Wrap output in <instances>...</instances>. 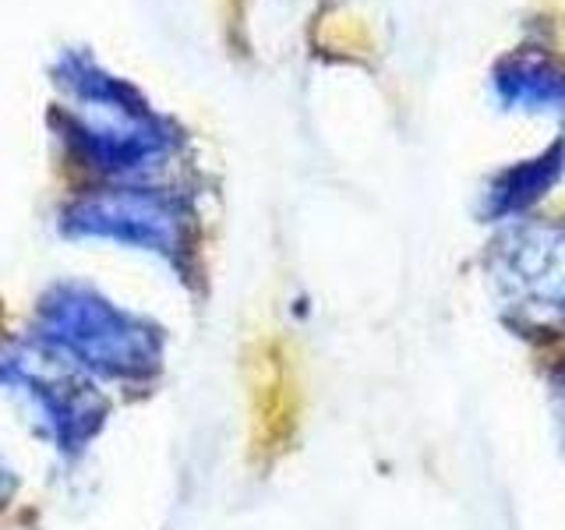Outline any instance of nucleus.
<instances>
[{"label": "nucleus", "instance_id": "obj_5", "mask_svg": "<svg viewBox=\"0 0 565 530\" xmlns=\"http://www.w3.org/2000/svg\"><path fill=\"white\" fill-rule=\"evenodd\" d=\"M555 396H558V403H562V417H565V364L555 371Z\"/></svg>", "mask_w": 565, "mask_h": 530}, {"label": "nucleus", "instance_id": "obj_2", "mask_svg": "<svg viewBox=\"0 0 565 530\" xmlns=\"http://www.w3.org/2000/svg\"><path fill=\"white\" fill-rule=\"evenodd\" d=\"M491 283L526 326H565V226L523 223L494 241Z\"/></svg>", "mask_w": 565, "mask_h": 530}, {"label": "nucleus", "instance_id": "obj_1", "mask_svg": "<svg viewBox=\"0 0 565 530\" xmlns=\"http://www.w3.org/2000/svg\"><path fill=\"white\" fill-rule=\"evenodd\" d=\"M40 340L67 364L103 379H146L159 364V332L135 326L103 300H61Z\"/></svg>", "mask_w": 565, "mask_h": 530}, {"label": "nucleus", "instance_id": "obj_6", "mask_svg": "<svg viewBox=\"0 0 565 530\" xmlns=\"http://www.w3.org/2000/svg\"><path fill=\"white\" fill-rule=\"evenodd\" d=\"M0 488H4V470H0Z\"/></svg>", "mask_w": 565, "mask_h": 530}, {"label": "nucleus", "instance_id": "obj_3", "mask_svg": "<svg viewBox=\"0 0 565 530\" xmlns=\"http://www.w3.org/2000/svg\"><path fill=\"white\" fill-rule=\"evenodd\" d=\"M494 93L512 110L565 114V71L547 57H512L494 71Z\"/></svg>", "mask_w": 565, "mask_h": 530}, {"label": "nucleus", "instance_id": "obj_4", "mask_svg": "<svg viewBox=\"0 0 565 530\" xmlns=\"http://www.w3.org/2000/svg\"><path fill=\"white\" fill-rule=\"evenodd\" d=\"M565 170V149L552 146L547 152H541L537 159H523V163L502 170L484 191L481 212L484 220H505L516 216L526 205H534L541 194L558 181V173Z\"/></svg>", "mask_w": 565, "mask_h": 530}]
</instances>
